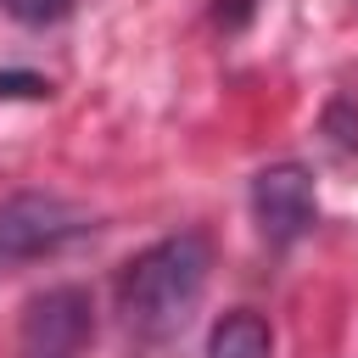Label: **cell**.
<instances>
[{"instance_id":"obj_1","label":"cell","mask_w":358,"mask_h":358,"mask_svg":"<svg viewBox=\"0 0 358 358\" xmlns=\"http://www.w3.org/2000/svg\"><path fill=\"white\" fill-rule=\"evenodd\" d=\"M207 274H213V246L207 235L196 229H179V235H162L151 241L145 252H134L117 274V313H123V330L145 347L157 341H173L201 291H207Z\"/></svg>"},{"instance_id":"obj_2","label":"cell","mask_w":358,"mask_h":358,"mask_svg":"<svg viewBox=\"0 0 358 358\" xmlns=\"http://www.w3.org/2000/svg\"><path fill=\"white\" fill-rule=\"evenodd\" d=\"M95 218L62 196H6L0 201V268L6 263H34V257H50L62 246H73L78 235H90Z\"/></svg>"},{"instance_id":"obj_3","label":"cell","mask_w":358,"mask_h":358,"mask_svg":"<svg viewBox=\"0 0 358 358\" xmlns=\"http://www.w3.org/2000/svg\"><path fill=\"white\" fill-rule=\"evenodd\" d=\"M95 341V308L78 285H50L22 308L17 358H84Z\"/></svg>"},{"instance_id":"obj_4","label":"cell","mask_w":358,"mask_h":358,"mask_svg":"<svg viewBox=\"0 0 358 358\" xmlns=\"http://www.w3.org/2000/svg\"><path fill=\"white\" fill-rule=\"evenodd\" d=\"M252 218L268 246H296L319 224V190L302 162H268L252 179Z\"/></svg>"},{"instance_id":"obj_5","label":"cell","mask_w":358,"mask_h":358,"mask_svg":"<svg viewBox=\"0 0 358 358\" xmlns=\"http://www.w3.org/2000/svg\"><path fill=\"white\" fill-rule=\"evenodd\" d=\"M207 358H274V330L263 313L252 308H235L213 324L207 336Z\"/></svg>"},{"instance_id":"obj_6","label":"cell","mask_w":358,"mask_h":358,"mask_svg":"<svg viewBox=\"0 0 358 358\" xmlns=\"http://www.w3.org/2000/svg\"><path fill=\"white\" fill-rule=\"evenodd\" d=\"M17 95H28V101H39V95H50V78H39V73H0V101H17Z\"/></svg>"},{"instance_id":"obj_7","label":"cell","mask_w":358,"mask_h":358,"mask_svg":"<svg viewBox=\"0 0 358 358\" xmlns=\"http://www.w3.org/2000/svg\"><path fill=\"white\" fill-rule=\"evenodd\" d=\"M0 6H6L17 22H56L73 0H0Z\"/></svg>"},{"instance_id":"obj_8","label":"cell","mask_w":358,"mask_h":358,"mask_svg":"<svg viewBox=\"0 0 358 358\" xmlns=\"http://www.w3.org/2000/svg\"><path fill=\"white\" fill-rule=\"evenodd\" d=\"M252 6H257V0H229V6H224V11H218V17H224V22H229V28H241V22H246V11H252Z\"/></svg>"}]
</instances>
